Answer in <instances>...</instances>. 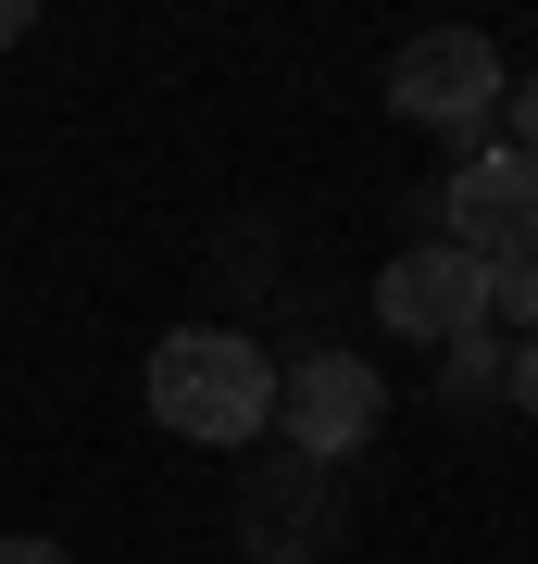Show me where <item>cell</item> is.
Segmentation results:
<instances>
[{"label": "cell", "mask_w": 538, "mask_h": 564, "mask_svg": "<svg viewBox=\"0 0 538 564\" xmlns=\"http://www.w3.org/2000/svg\"><path fill=\"white\" fill-rule=\"evenodd\" d=\"M25 25H39V0H0V51H13V39H25Z\"/></svg>", "instance_id": "cell-12"}, {"label": "cell", "mask_w": 538, "mask_h": 564, "mask_svg": "<svg viewBox=\"0 0 538 564\" xmlns=\"http://www.w3.org/2000/svg\"><path fill=\"white\" fill-rule=\"evenodd\" d=\"M488 326L501 339H538V263H488Z\"/></svg>", "instance_id": "cell-8"}, {"label": "cell", "mask_w": 538, "mask_h": 564, "mask_svg": "<svg viewBox=\"0 0 538 564\" xmlns=\"http://www.w3.org/2000/svg\"><path fill=\"white\" fill-rule=\"evenodd\" d=\"M388 426V377L363 351H300V364H276V440L300 452V464H326L339 477V452H363Z\"/></svg>", "instance_id": "cell-3"}, {"label": "cell", "mask_w": 538, "mask_h": 564, "mask_svg": "<svg viewBox=\"0 0 538 564\" xmlns=\"http://www.w3.org/2000/svg\"><path fill=\"white\" fill-rule=\"evenodd\" d=\"M376 326H388V339H426V351L476 339V326H488V263L451 251V239H414V251L376 276Z\"/></svg>", "instance_id": "cell-5"}, {"label": "cell", "mask_w": 538, "mask_h": 564, "mask_svg": "<svg viewBox=\"0 0 538 564\" xmlns=\"http://www.w3.org/2000/svg\"><path fill=\"white\" fill-rule=\"evenodd\" d=\"M151 414L200 452H239L276 426V351L251 326H163L151 339Z\"/></svg>", "instance_id": "cell-1"}, {"label": "cell", "mask_w": 538, "mask_h": 564, "mask_svg": "<svg viewBox=\"0 0 538 564\" xmlns=\"http://www.w3.org/2000/svg\"><path fill=\"white\" fill-rule=\"evenodd\" d=\"M239 552H251V564H314V552H339V477L300 464V452H276V464L239 489Z\"/></svg>", "instance_id": "cell-6"}, {"label": "cell", "mask_w": 538, "mask_h": 564, "mask_svg": "<svg viewBox=\"0 0 538 564\" xmlns=\"http://www.w3.org/2000/svg\"><path fill=\"white\" fill-rule=\"evenodd\" d=\"M514 414H538V339H514V389H501Z\"/></svg>", "instance_id": "cell-10"}, {"label": "cell", "mask_w": 538, "mask_h": 564, "mask_svg": "<svg viewBox=\"0 0 538 564\" xmlns=\"http://www.w3.org/2000/svg\"><path fill=\"white\" fill-rule=\"evenodd\" d=\"M439 389H451V402H501V389H514V339H501V326L451 339V351H439Z\"/></svg>", "instance_id": "cell-7"}, {"label": "cell", "mask_w": 538, "mask_h": 564, "mask_svg": "<svg viewBox=\"0 0 538 564\" xmlns=\"http://www.w3.org/2000/svg\"><path fill=\"white\" fill-rule=\"evenodd\" d=\"M501 151H526V163H538V76L501 88Z\"/></svg>", "instance_id": "cell-9"}, {"label": "cell", "mask_w": 538, "mask_h": 564, "mask_svg": "<svg viewBox=\"0 0 538 564\" xmlns=\"http://www.w3.org/2000/svg\"><path fill=\"white\" fill-rule=\"evenodd\" d=\"M0 564H76L63 540H13V527H0Z\"/></svg>", "instance_id": "cell-11"}, {"label": "cell", "mask_w": 538, "mask_h": 564, "mask_svg": "<svg viewBox=\"0 0 538 564\" xmlns=\"http://www.w3.org/2000/svg\"><path fill=\"white\" fill-rule=\"evenodd\" d=\"M501 88H514V63H501V39H476V25H426V39L388 51V113L426 126V139L476 151L501 126Z\"/></svg>", "instance_id": "cell-2"}, {"label": "cell", "mask_w": 538, "mask_h": 564, "mask_svg": "<svg viewBox=\"0 0 538 564\" xmlns=\"http://www.w3.org/2000/svg\"><path fill=\"white\" fill-rule=\"evenodd\" d=\"M439 239L476 251V263H538V163L476 139L451 163V188H439Z\"/></svg>", "instance_id": "cell-4"}]
</instances>
